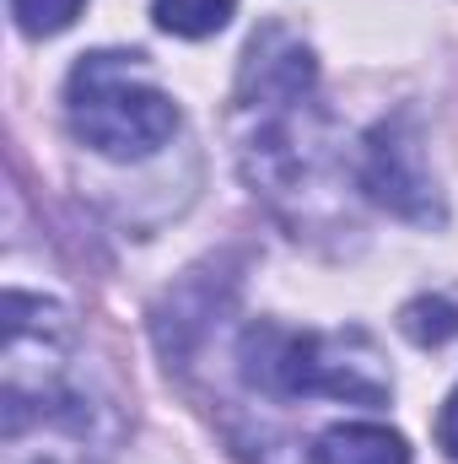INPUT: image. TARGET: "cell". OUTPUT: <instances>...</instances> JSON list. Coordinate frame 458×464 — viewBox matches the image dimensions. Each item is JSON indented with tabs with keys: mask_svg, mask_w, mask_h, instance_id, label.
<instances>
[{
	"mask_svg": "<svg viewBox=\"0 0 458 464\" xmlns=\"http://www.w3.org/2000/svg\"><path fill=\"white\" fill-rule=\"evenodd\" d=\"M0 421L5 464H109L119 443L114 400L81 356V330L49 297H5Z\"/></svg>",
	"mask_w": 458,
	"mask_h": 464,
	"instance_id": "obj_1",
	"label": "cell"
},
{
	"mask_svg": "<svg viewBox=\"0 0 458 464\" xmlns=\"http://www.w3.org/2000/svg\"><path fill=\"white\" fill-rule=\"evenodd\" d=\"M65 114L81 146L114 162H140L162 151L178 130V103L146 76L140 54L124 49H98L76 60L65 82Z\"/></svg>",
	"mask_w": 458,
	"mask_h": 464,
	"instance_id": "obj_2",
	"label": "cell"
},
{
	"mask_svg": "<svg viewBox=\"0 0 458 464\" xmlns=\"http://www.w3.org/2000/svg\"><path fill=\"white\" fill-rule=\"evenodd\" d=\"M243 372L253 389L297 400V394H335V400H361L377 405L388 400V372H377L372 356L350 362L345 341H324V335H291V330H248L243 341Z\"/></svg>",
	"mask_w": 458,
	"mask_h": 464,
	"instance_id": "obj_3",
	"label": "cell"
},
{
	"mask_svg": "<svg viewBox=\"0 0 458 464\" xmlns=\"http://www.w3.org/2000/svg\"><path fill=\"white\" fill-rule=\"evenodd\" d=\"M361 189L388 206L394 217L405 222H443V195L426 173V157H421V140L410 130V119H388L367 135V151H361Z\"/></svg>",
	"mask_w": 458,
	"mask_h": 464,
	"instance_id": "obj_4",
	"label": "cell"
},
{
	"mask_svg": "<svg viewBox=\"0 0 458 464\" xmlns=\"http://www.w3.org/2000/svg\"><path fill=\"white\" fill-rule=\"evenodd\" d=\"M313 464H410V443L377 421H340L313 443Z\"/></svg>",
	"mask_w": 458,
	"mask_h": 464,
	"instance_id": "obj_5",
	"label": "cell"
},
{
	"mask_svg": "<svg viewBox=\"0 0 458 464\" xmlns=\"http://www.w3.org/2000/svg\"><path fill=\"white\" fill-rule=\"evenodd\" d=\"M232 5H237V0H157L151 16H157L162 33H178V38H211V33L227 27Z\"/></svg>",
	"mask_w": 458,
	"mask_h": 464,
	"instance_id": "obj_6",
	"label": "cell"
},
{
	"mask_svg": "<svg viewBox=\"0 0 458 464\" xmlns=\"http://www.w3.org/2000/svg\"><path fill=\"white\" fill-rule=\"evenodd\" d=\"M399 324H405V335H410L415 346H443V341L458 335V308L448 297H415V303L399 314Z\"/></svg>",
	"mask_w": 458,
	"mask_h": 464,
	"instance_id": "obj_7",
	"label": "cell"
},
{
	"mask_svg": "<svg viewBox=\"0 0 458 464\" xmlns=\"http://www.w3.org/2000/svg\"><path fill=\"white\" fill-rule=\"evenodd\" d=\"M81 11V0H11V16L27 38H49L60 27H71Z\"/></svg>",
	"mask_w": 458,
	"mask_h": 464,
	"instance_id": "obj_8",
	"label": "cell"
},
{
	"mask_svg": "<svg viewBox=\"0 0 458 464\" xmlns=\"http://www.w3.org/2000/svg\"><path fill=\"white\" fill-rule=\"evenodd\" d=\"M437 443H443V454H448V459H458V389H453V400L443 405V421H437Z\"/></svg>",
	"mask_w": 458,
	"mask_h": 464,
	"instance_id": "obj_9",
	"label": "cell"
}]
</instances>
